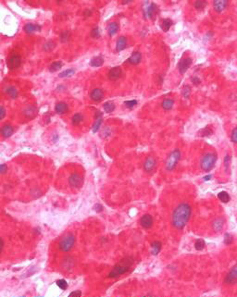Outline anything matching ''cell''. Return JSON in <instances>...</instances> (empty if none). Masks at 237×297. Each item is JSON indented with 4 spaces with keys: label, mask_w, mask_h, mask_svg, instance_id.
I'll use <instances>...</instances> for the list:
<instances>
[{
    "label": "cell",
    "mask_w": 237,
    "mask_h": 297,
    "mask_svg": "<svg viewBox=\"0 0 237 297\" xmlns=\"http://www.w3.org/2000/svg\"><path fill=\"white\" fill-rule=\"evenodd\" d=\"M211 177H212L211 175H209V176H206V177H205L204 179H205V180L207 181V180H210V178H211Z\"/></svg>",
    "instance_id": "f5cc1de1"
},
{
    "label": "cell",
    "mask_w": 237,
    "mask_h": 297,
    "mask_svg": "<svg viewBox=\"0 0 237 297\" xmlns=\"http://www.w3.org/2000/svg\"><path fill=\"white\" fill-rule=\"evenodd\" d=\"M55 47H56V44H55L53 41H48V42H46V43L44 44L43 49H44V51H46V52H50V51H52Z\"/></svg>",
    "instance_id": "836d02e7"
},
{
    "label": "cell",
    "mask_w": 237,
    "mask_h": 297,
    "mask_svg": "<svg viewBox=\"0 0 237 297\" xmlns=\"http://www.w3.org/2000/svg\"><path fill=\"white\" fill-rule=\"evenodd\" d=\"M151 248H152V254L153 255H158L160 250H161V243L160 242H154L151 245Z\"/></svg>",
    "instance_id": "f546056e"
},
{
    "label": "cell",
    "mask_w": 237,
    "mask_h": 297,
    "mask_svg": "<svg viewBox=\"0 0 237 297\" xmlns=\"http://www.w3.org/2000/svg\"><path fill=\"white\" fill-rule=\"evenodd\" d=\"M206 5H207V3L205 1H197L195 3V7L197 9H203L206 6Z\"/></svg>",
    "instance_id": "b9f144b4"
},
{
    "label": "cell",
    "mask_w": 237,
    "mask_h": 297,
    "mask_svg": "<svg viewBox=\"0 0 237 297\" xmlns=\"http://www.w3.org/2000/svg\"><path fill=\"white\" fill-rule=\"evenodd\" d=\"M83 115H81L80 113L74 114V115L72 116V118H71V123H72V125H74V126L79 125V124L83 121Z\"/></svg>",
    "instance_id": "83f0119b"
},
{
    "label": "cell",
    "mask_w": 237,
    "mask_h": 297,
    "mask_svg": "<svg viewBox=\"0 0 237 297\" xmlns=\"http://www.w3.org/2000/svg\"><path fill=\"white\" fill-rule=\"evenodd\" d=\"M69 184L72 187V188H76L79 189L83 186V179L82 176H80L78 173H72L70 177H69Z\"/></svg>",
    "instance_id": "8992f818"
},
{
    "label": "cell",
    "mask_w": 237,
    "mask_h": 297,
    "mask_svg": "<svg viewBox=\"0 0 237 297\" xmlns=\"http://www.w3.org/2000/svg\"><path fill=\"white\" fill-rule=\"evenodd\" d=\"M214 6V9L218 12H222V10H224L226 8V6H228V1L226 0H217L214 2L213 4Z\"/></svg>",
    "instance_id": "e0dca14e"
},
{
    "label": "cell",
    "mask_w": 237,
    "mask_h": 297,
    "mask_svg": "<svg viewBox=\"0 0 237 297\" xmlns=\"http://www.w3.org/2000/svg\"><path fill=\"white\" fill-rule=\"evenodd\" d=\"M90 97L93 101L95 102H98L100 100H102V98L104 97V92L102 89L100 88H96V89H94L91 94H90Z\"/></svg>",
    "instance_id": "5bb4252c"
},
{
    "label": "cell",
    "mask_w": 237,
    "mask_h": 297,
    "mask_svg": "<svg viewBox=\"0 0 237 297\" xmlns=\"http://www.w3.org/2000/svg\"><path fill=\"white\" fill-rule=\"evenodd\" d=\"M171 24H172L171 19H164L163 20H161L160 27H161V29H162L164 31H168L169 29L171 28Z\"/></svg>",
    "instance_id": "484cf974"
},
{
    "label": "cell",
    "mask_w": 237,
    "mask_h": 297,
    "mask_svg": "<svg viewBox=\"0 0 237 297\" xmlns=\"http://www.w3.org/2000/svg\"><path fill=\"white\" fill-rule=\"evenodd\" d=\"M0 171L2 174H4L6 171H7V167L6 164H1V167H0Z\"/></svg>",
    "instance_id": "c3c4849f"
},
{
    "label": "cell",
    "mask_w": 237,
    "mask_h": 297,
    "mask_svg": "<svg viewBox=\"0 0 237 297\" xmlns=\"http://www.w3.org/2000/svg\"><path fill=\"white\" fill-rule=\"evenodd\" d=\"M156 164L157 163L155 158L152 157H148L144 163V169L146 172H152L156 168Z\"/></svg>",
    "instance_id": "7c38bea8"
},
{
    "label": "cell",
    "mask_w": 237,
    "mask_h": 297,
    "mask_svg": "<svg viewBox=\"0 0 237 297\" xmlns=\"http://www.w3.org/2000/svg\"><path fill=\"white\" fill-rule=\"evenodd\" d=\"M91 36L93 37V38H98L99 36H100V31H99V29L96 27V28H94L93 30H92V31H91Z\"/></svg>",
    "instance_id": "f6af8a7d"
},
{
    "label": "cell",
    "mask_w": 237,
    "mask_h": 297,
    "mask_svg": "<svg viewBox=\"0 0 237 297\" xmlns=\"http://www.w3.org/2000/svg\"><path fill=\"white\" fill-rule=\"evenodd\" d=\"M218 198L223 203H228L230 201V195L227 192H221L218 195Z\"/></svg>",
    "instance_id": "d6a6232c"
},
{
    "label": "cell",
    "mask_w": 237,
    "mask_h": 297,
    "mask_svg": "<svg viewBox=\"0 0 237 297\" xmlns=\"http://www.w3.org/2000/svg\"><path fill=\"white\" fill-rule=\"evenodd\" d=\"M127 46V38L124 36H121L117 40V44H116V50L117 51H121L125 49Z\"/></svg>",
    "instance_id": "7402d4cb"
},
{
    "label": "cell",
    "mask_w": 237,
    "mask_h": 297,
    "mask_svg": "<svg viewBox=\"0 0 237 297\" xmlns=\"http://www.w3.org/2000/svg\"><path fill=\"white\" fill-rule=\"evenodd\" d=\"M142 60V54L138 51L134 52L129 58H128V62L132 65H137L141 62Z\"/></svg>",
    "instance_id": "9a60e30c"
},
{
    "label": "cell",
    "mask_w": 237,
    "mask_h": 297,
    "mask_svg": "<svg viewBox=\"0 0 237 297\" xmlns=\"http://www.w3.org/2000/svg\"><path fill=\"white\" fill-rule=\"evenodd\" d=\"M140 223H141V225H142L143 228H145V229H150V228L152 227L153 223H154V220H153V218H152L151 215L146 214V215H144V216L141 218Z\"/></svg>",
    "instance_id": "30bf717a"
},
{
    "label": "cell",
    "mask_w": 237,
    "mask_h": 297,
    "mask_svg": "<svg viewBox=\"0 0 237 297\" xmlns=\"http://www.w3.org/2000/svg\"><path fill=\"white\" fill-rule=\"evenodd\" d=\"M74 73H75V69H66V70L62 71V72L59 74V77H60V78L70 77V76L73 75Z\"/></svg>",
    "instance_id": "d590c367"
},
{
    "label": "cell",
    "mask_w": 237,
    "mask_h": 297,
    "mask_svg": "<svg viewBox=\"0 0 237 297\" xmlns=\"http://www.w3.org/2000/svg\"><path fill=\"white\" fill-rule=\"evenodd\" d=\"M231 139L234 143L237 144V127L232 132V135H231Z\"/></svg>",
    "instance_id": "bcb514c9"
},
{
    "label": "cell",
    "mask_w": 237,
    "mask_h": 297,
    "mask_svg": "<svg viewBox=\"0 0 237 297\" xmlns=\"http://www.w3.org/2000/svg\"><path fill=\"white\" fill-rule=\"evenodd\" d=\"M76 242V238L72 233H68L66 236H64L60 243H59V248L62 252L64 253H68L70 252L72 247L74 246Z\"/></svg>",
    "instance_id": "3957f363"
},
{
    "label": "cell",
    "mask_w": 237,
    "mask_h": 297,
    "mask_svg": "<svg viewBox=\"0 0 237 297\" xmlns=\"http://www.w3.org/2000/svg\"><path fill=\"white\" fill-rule=\"evenodd\" d=\"M133 264V258L131 257H127L123 259H121L118 264H116L113 268V270L109 272L108 274V278L114 279V278H118L123 274H125L126 272H128L132 266Z\"/></svg>",
    "instance_id": "7a4b0ae2"
},
{
    "label": "cell",
    "mask_w": 237,
    "mask_h": 297,
    "mask_svg": "<svg viewBox=\"0 0 237 297\" xmlns=\"http://www.w3.org/2000/svg\"><path fill=\"white\" fill-rule=\"evenodd\" d=\"M192 208L188 204L179 205L172 213V224L177 230H182L185 227L190 220Z\"/></svg>",
    "instance_id": "6da1fadb"
},
{
    "label": "cell",
    "mask_w": 237,
    "mask_h": 297,
    "mask_svg": "<svg viewBox=\"0 0 237 297\" xmlns=\"http://www.w3.org/2000/svg\"><path fill=\"white\" fill-rule=\"evenodd\" d=\"M103 108H104L105 112H107V113H111V112H113L114 109H115V105H114L113 102L108 101V102H106V103L103 105Z\"/></svg>",
    "instance_id": "f1b7e54d"
},
{
    "label": "cell",
    "mask_w": 237,
    "mask_h": 297,
    "mask_svg": "<svg viewBox=\"0 0 237 297\" xmlns=\"http://www.w3.org/2000/svg\"><path fill=\"white\" fill-rule=\"evenodd\" d=\"M181 158V152L179 149H175L173 150L170 156L167 158V162H166V169L169 171H171L172 169H174V168L176 167L177 163L179 162Z\"/></svg>",
    "instance_id": "5b68a950"
},
{
    "label": "cell",
    "mask_w": 237,
    "mask_h": 297,
    "mask_svg": "<svg viewBox=\"0 0 237 297\" xmlns=\"http://www.w3.org/2000/svg\"><path fill=\"white\" fill-rule=\"evenodd\" d=\"M118 30H119V24L117 22H111L108 24V34L110 36H113L114 34H116Z\"/></svg>",
    "instance_id": "d4e9b609"
},
{
    "label": "cell",
    "mask_w": 237,
    "mask_h": 297,
    "mask_svg": "<svg viewBox=\"0 0 237 297\" xmlns=\"http://www.w3.org/2000/svg\"><path fill=\"white\" fill-rule=\"evenodd\" d=\"M192 81H193V82H194L195 84H198V83H200V80H199V79H197V77L193 78V79H192Z\"/></svg>",
    "instance_id": "816d5d0a"
},
{
    "label": "cell",
    "mask_w": 237,
    "mask_h": 297,
    "mask_svg": "<svg viewBox=\"0 0 237 297\" xmlns=\"http://www.w3.org/2000/svg\"><path fill=\"white\" fill-rule=\"evenodd\" d=\"M23 115L27 119H34L35 116L37 115V108L34 106H28L24 110H23Z\"/></svg>",
    "instance_id": "4fadbf2b"
},
{
    "label": "cell",
    "mask_w": 237,
    "mask_h": 297,
    "mask_svg": "<svg viewBox=\"0 0 237 297\" xmlns=\"http://www.w3.org/2000/svg\"><path fill=\"white\" fill-rule=\"evenodd\" d=\"M213 133V130L210 128V127H206L204 129H202L201 131H199L198 134L200 136H203V137H206V136H209Z\"/></svg>",
    "instance_id": "1f68e13d"
},
{
    "label": "cell",
    "mask_w": 237,
    "mask_h": 297,
    "mask_svg": "<svg viewBox=\"0 0 237 297\" xmlns=\"http://www.w3.org/2000/svg\"><path fill=\"white\" fill-rule=\"evenodd\" d=\"M6 64L10 69H17L21 64V57L19 55H13V56H9V58L6 61Z\"/></svg>",
    "instance_id": "52a82bcc"
},
{
    "label": "cell",
    "mask_w": 237,
    "mask_h": 297,
    "mask_svg": "<svg viewBox=\"0 0 237 297\" xmlns=\"http://www.w3.org/2000/svg\"><path fill=\"white\" fill-rule=\"evenodd\" d=\"M224 282L226 284H235L237 282V266H235L226 275Z\"/></svg>",
    "instance_id": "ba28073f"
},
{
    "label": "cell",
    "mask_w": 237,
    "mask_h": 297,
    "mask_svg": "<svg viewBox=\"0 0 237 297\" xmlns=\"http://www.w3.org/2000/svg\"><path fill=\"white\" fill-rule=\"evenodd\" d=\"M69 110V107L66 103L64 102H59L56 105L55 107V111L59 114V115H62V114H65L67 111Z\"/></svg>",
    "instance_id": "d6986e66"
},
{
    "label": "cell",
    "mask_w": 237,
    "mask_h": 297,
    "mask_svg": "<svg viewBox=\"0 0 237 297\" xmlns=\"http://www.w3.org/2000/svg\"><path fill=\"white\" fill-rule=\"evenodd\" d=\"M124 105H125V107H128V108H133V107H134L137 105V101H136V100L125 101V102H124Z\"/></svg>",
    "instance_id": "60d3db41"
},
{
    "label": "cell",
    "mask_w": 237,
    "mask_h": 297,
    "mask_svg": "<svg viewBox=\"0 0 237 297\" xmlns=\"http://www.w3.org/2000/svg\"><path fill=\"white\" fill-rule=\"evenodd\" d=\"M95 207V209L96 212H101V211L103 210V207H102L101 205H99V204H97Z\"/></svg>",
    "instance_id": "f907efd6"
},
{
    "label": "cell",
    "mask_w": 237,
    "mask_h": 297,
    "mask_svg": "<svg viewBox=\"0 0 237 297\" xmlns=\"http://www.w3.org/2000/svg\"><path fill=\"white\" fill-rule=\"evenodd\" d=\"M157 6L154 4V3H151L149 4V6L145 9V15L146 18H149V19H152L154 17V15L156 14V10H157Z\"/></svg>",
    "instance_id": "2e32d148"
},
{
    "label": "cell",
    "mask_w": 237,
    "mask_h": 297,
    "mask_svg": "<svg viewBox=\"0 0 237 297\" xmlns=\"http://www.w3.org/2000/svg\"><path fill=\"white\" fill-rule=\"evenodd\" d=\"M102 124V113L100 111H97L95 114V121L93 125V132H96L99 129V127Z\"/></svg>",
    "instance_id": "44dd1931"
},
{
    "label": "cell",
    "mask_w": 237,
    "mask_h": 297,
    "mask_svg": "<svg viewBox=\"0 0 237 297\" xmlns=\"http://www.w3.org/2000/svg\"><path fill=\"white\" fill-rule=\"evenodd\" d=\"M122 75V70L120 67H114L112 68L108 73V79L111 80V81H117L118 79H120Z\"/></svg>",
    "instance_id": "9c48e42d"
},
{
    "label": "cell",
    "mask_w": 237,
    "mask_h": 297,
    "mask_svg": "<svg viewBox=\"0 0 237 297\" xmlns=\"http://www.w3.org/2000/svg\"><path fill=\"white\" fill-rule=\"evenodd\" d=\"M41 30V26L38 24H33V23H27L24 26V31L27 33H33L35 31H39Z\"/></svg>",
    "instance_id": "ac0fdd59"
},
{
    "label": "cell",
    "mask_w": 237,
    "mask_h": 297,
    "mask_svg": "<svg viewBox=\"0 0 237 297\" xmlns=\"http://www.w3.org/2000/svg\"><path fill=\"white\" fill-rule=\"evenodd\" d=\"M62 67V62L60 61H56V62H53L50 67H49V70L51 72H55V71H57L60 68Z\"/></svg>",
    "instance_id": "e575fe53"
},
{
    "label": "cell",
    "mask_w": 237,
    "mask_h": 297,
    "mask_svg": "<svg viewBox=\"0 0 237 297\" xmlns=\"http://www.w3.org/2000/svg\"><path fill=\"white\" fill-rule=\"evenodd\" d=\"M224 226V220L223 219H216L213 222H212V229L215 231V232H220L222 230Z\"/></svg>",
    "instance_id": "603a6c76"
},
{
    "label": "cell",
    "mask_w": 237,
    "mask_h": 297,
    "mask_svg": "<svg viewBox=\"0 0 237 297\" xmlns=\"http://www.w3.org/2000/svg\"><path fill=\"white\" fill-rule=\"evenodd\" d=\"M174 105V101L172 99H166L162 102V107L165 109V110H170L172 108Z\"/></svg>",
    "instance_id": "4dcf8cb0"
},
{
    "label": "cell",
    "mask_w": 237,
    "mask_h": 297,
    "mask_svg": "<svg viewBox=\"0 0 237 297\" xmlns=\"http://www.w3.org/2000/svg\"><path fill=\"white\" fill-rule=\"evenodd\" d=\"M230 162H231V157H230L229 155H226V157H225V158H224V167H225V170H226V171L229 170Z\"/></svg>",
    "instance_id": "ee69618b"
},
{
    "label": "cell",
    "mask_w": 237,
    "mask_h": 297,
    "mask_svg": "<svg viewBox=\"0 0 237 297\" xmlns=\"http://www.w3.org/2000/svg\"><path fill=\"white\" fill-rule=\"evenodd\" d=\"M233 240L234 239H233V236L231 234H229V233L225 234V236H224V244L225 245H231L233 243Z\"/></svg>",
    "instance_id": "7bdbcfd3"
},
{
    "label": "cell",
    "mask_w": 237,
    "mask_h": 297,
    "mask_svg": "<svg viewBox=\"0 0 237 297\" xmlns=\"http://www.w3.org/2000/svg\"><path fill=\"white\" fill-rule=\"evenodd\" d=\"M216 160H217V156L216 154H213V153H209V154H207L205 155L202 159H201V169L204 170V171H210L215 163H216Z\"/></svg>",
    "instance_id": "277c9868"
},
{
    "label": "cell",
    "mask_w": 237,
    "mask_h": 297,
    "mask_svg": "<svg viewBox=\"0 0 237 297\" xmlns=\"http://www.w3.org/2000/svg\"><path fill=\"white\" fill-rule=\"evenodd\" d=\"M70 32L69 31H65L61 32V34H60V40H61V42L66 43V42H68V41L70 40Z\"/></svg>",
    "instance_id": "74e56055"
},
{
    "label": "cell",
    "mask_w": 237,
    "mask_h": 297,
    "mask_svg": "<svg viewBox=\"0 0 237 297\" xmlns=\"http://www.w3.org/2000/svg\"><path fill=\"white\" fill-rule=\"evenodd\" d=\"M205 245H206V244H205L204 240H202V239H198V240H197L196 243H195V247H196V249L198 250V251L203 250L204 247H205Z\"/></svg>",
    "instance_id": "8d00e7d4"
},
{
    "label": "cell",
    "mask_w": 237,
    "mask_h": 297,
    "mask_svg": "<svg viewBox=\"0 0 237 297\" xmlns=\"http://www.w3.org/2000/svg\"><path fill=\"white\" fill-rule=\"evenodd\" d=\"M190 94H191V87L189 85H185L184 88H183V91H182V94L184 98H188L190 96Z\"/></svg>",
    "instance_id": "ab89813d"
},
{
    "label": "cell",
    "mask_w": 237,
    "mask_h": 297,
    "mask_svg": "<svg viewBox=\"0 0 237 297\" xmlns=\"http://www.w3.org/2000/svg\"><path fill=\"white\" fill-rule=\"evenodd\" d=\"M57 287L58 288H60L61 290H67V288H68V282L65 281V280H58V281H57Z\"/></svg>",
    "instance_id": "f35d334b"
},
{
    "label": "cell",
    "mask_w": 237,
    "mask_h": 297,
    "mask_svg": "<svg viewBox=\"0 0 237 297\" xmlns=\"http://www.w3.org/2000/svg\"><path fill=\"white\" fill-rule=\"evenodd\" d=\"M103 63H104V57L102 56H95L92 58V60L90 61V65L93 67H100L103 65Z\"/></svg>",
    "instance_id": "cb8c5ba5"
},
{
    "label": "cell",
    "mask_w": 237,
    "mask_h": 297,
    "mask_svg": "<svg viewBox=\"0 0 237 297\" xmlns=\"http://www.w3.org/2000/svg\"><path fill=\"white\" fill-rule=\"evenodd\" d=\"M192 64V58L191 57H186V58H184L180 61L179 65H178V69H179V71L181 73H184L188 69L189 67L191 66Z\"/></svg>",
    "instance_id": "8fae6325"
},
{
    "label": "cell",
    "mask_w": 237,
    "mask_h": 297,
    "mask_svg": "<svg viewBox=\"0 0 237 297\" xmlns=\"http://www.w3.org/2000/svg\"><path fill=\"white\" fill-rule=\"evenodd\" d=\"M14 132V129L10 125H4L1 128V134L4 138H8L10 137Z\"/></svg>",
    "instance_id": "ffe728a7"
},
{
    "label": "cell",
    "mask_w": 237,
    "mask_h": 297,
    "mask_svg": "<svg viewBox=\"0 0 237 297\" xmlns=\"http://www.w3.org/2000/svg\"><path fill=\"white\" fill-rule=\"evenodd\" d=\"M82 295V292L80 291H75L70 294V296H81Z\"/></svg>",
    "instance_id": "681fc988"
},
{
    "label": "cell",
    "mask_w": 237,
    "mask_h": 297,
    "mask_svg": "<svg viewBox=\"0 0 237 297\" xmlns=\"http://www.w3.org/2000/svg\"><path fill=\"white\" fill-rule=\"evenodd\" d=\"M6 93L11 98H13V99H16V98L18 97V95H19L18 90H17L15 87H12V86L7 87V88L6 89Z\"/></svg>",
    "instance_id": "4316f807"
},
{
    "label": "cell",
    "mask_w": 237,
    "mask_h": 297,
    "mask_svg": "<svg viewBox=\"0 0 237 297\" xmlns=\"http://www.w3.org/2000/svg\"><path fill=\"white\" fill-rule=\"evenodd\" d=\"M6 115V109L3 106H1V109H0V119H3L5 118Z\"/></svg>",
    "instance_id": "7dc6e473"
}]
</instances>
